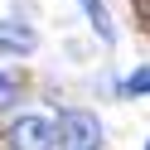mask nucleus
Returning a JSON list of instances; mask_svg holds the SVG:
<instances>
[{
    "label": "nucleus",
    "instance_id": "1",
    "mask_svg": "<svg viewBox=\"0 0 150 150\" xmlns=\"http://www.w3.org/2000/svg\"><path fill=\"white\" fill-rule=\"evenodd\" d=\"M5 145L10 150H58V121L39 116V111H24V116L10 121Z\"/></svg>",
    "mask_w": 150,
    "mask_h": 150
},
{
    "label": "nucleus",
    "instance_id": "2",
    "mask_svg": "<svg viewBox=\"0 0 150 150\" xmlns=\"http://www.w3.org/2000/svg\"><path fill=\"white\" fill-rule=\"evenodd\" d=\"M58 145L63 150H102V126L92 111H63L58 121Z\"/></svg>",
    "mask_w": 150,
    "mask_h": 150
},
{
    "label": "nucleus",
    "instance_id": "3",
    "mask_svg": "<svg viewBox=\"0 0 150 150\" xmlns=\"http://www.w3.org/2000/svg\"><path fill=\"white\" fill-rule=\"evenodd\" d=\"M34 44H39V34H34L24 20H0V53L24 58V53H34Z\"/></svg>",
    "mask_w": 150,
    "mask_h": 150
},
{
    "label": "nucleus",
    "instance_id": "4",
    "mask_svg": "<svg viewBox=\"0 0 150 150\" xmlns=\"http://www.w3.org/2000/svg\"><path fill=\"white\" fill-rule=\"evenodd\" d=\"M82 10H87L92 29L102 34V44H111V39H116V24H111V15H107V5H102V0H82Z\"/></svg>",
    "mask_w": 150,
    "mask_h": 150
},
{
    "label": "nucleus",
    "instance_id": "5",
    "mask_svg": "<svg viewBox=\"0 0 150 150\" xmlns=\"http://www.w3.org/2000/svg\"><path fill=\"white\" fill-rule=\"evenodd\" d=\"M121 92H126V97H136V92H150V68H136L126 82H121Z\"/></svg>",
    "mask_w": 150,
    "mask_h": 150
},
{
    "label": "nucleus",
    "instance_id": "6",
    "mask_svg": "<svg viewBox=\"0 0 150 150\" xmlns=\"http://www.w3.org/2000/svg\"><path fill=\"white\" fill-rule=\"evenodd\" d=\"M15 97H20V82H15L10 73H0V107H10Z\"/></svg>",
    "mask_w": 150,
    "mask_h": 150
},
{
    "label": "nucleus",
    "instance_id": "7",
    "mask_svg": "<svg viewBox=\"0 0 150 150\" xmlns=\"http://www.w3.org/2000/svg\"><path fill=\"white\" fill-rule=\"evenodd\" d=\"M140 10H145V15H150V0H140Z\"/></svg>",
    "mask_w": 150,
    "mask_h": 150
},
{
    "label": "nucleus",
    "instance_id": "8",
    "mask_svg": "<svg viewBox=\"0 0 150 150\" xmlns=\"http://www.w3.org/2000/svg\"><path fill=\"white\" fill-rule=\"evenodd\" d=\"M145 150H150V140H145Z\"/></svg>",
    "mask_w": 150,
    "mask_h": 150
}]
</instances>
